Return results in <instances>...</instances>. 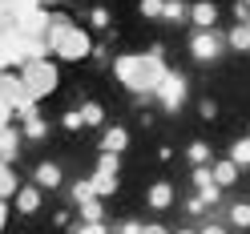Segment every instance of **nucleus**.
<instances>
[{
    "label": "nucleus",
    "mask_w": 250,
    "mask_h": 234,
    "mask_svg": "<svg viewBox=\"0 0 250 234\" xmlns=\"http://www.w3.org/2000/svg\"><path fill=\"white\" fill-rule=\"evenodd\" d=\"M166 69L169 65H166V49L162 44H153L149 53H121V57H113V77L133 93V97L137 93H153Z\"/></svg>",
    "instance_id": "1"
},
{
    "label": "nucleus",
    "mask_w": 250,
    "mask_h": 234,
    "mask_svg": "<svg viewBox=\"0 0 250 234\" xmlns=\"http://www.w3.org/2000/svg\"><path fill=\"white\" fill-rule=\"evenodd\" d=\"M44 49H49L57 61H85L89 49H93V33H85L81 24H73L65 17L49 21L44 28Z\"/></svg>",
    "instance_id": "2"
},
{
    "label": "nucleus",
    "mask_w": 250,
    "mask_h": 234,
    "mask_svg": "<svg viewBox=\"0 0 250 234\" xmlns=\"http://www.w3.org/2000/svg\"><path fill=\"white\" fill-rule=\"evenodd\" d=\"M57 85H61V73H57V65H53L49 57H28L24 65H21V89H24L33 101L57 93Z\"/></svg>",
    "instance_id": "3"
},
{
    "label": "nucleus",
    "mask_w": 250,
    "mask_h": 234,
    "mask_svg": "<svg viewBox=\"0 0 250 234\" xmlns=\"http://www.w3.org/2000/svg\"><path fill=\"white\" fill-rule=\"evenodd\" d=\"M186 49H190V57L198 65H218V57L226 53V41H222V33H214V28H194Z\"/></svg>",
    "instance_id": "4"
},
{
    "label": "nucleus",
    "mask_w": 250,
    "mask_h": 234,
    "mask_svg": "<svg viewBox=\"0 0 250 234\" xmlns=\"http://www.w3.org/2000/svg\"><path fill=\"white\" fill-rule=\"evenodd\" d=\"M186 93H190L186 77H182L178 69H166V73H162V81H158V89H153V97L162 101L166 113H178V109L186 105Z\"/></svg>",
    "instance_id": "5"
},
{
    "label": "nucleus",
    "mask_w": 250,
    "mask_h": 234,
    "mask_svg": "<svg viewBox=\"0 0 250 234\" xmlns=\"http://www.w3.org/2000/svg\"><path fill=\"white\" fill-rule=\"evenodd\" d=\"M186 21H194V28H214L218 24V4H210V0H194L190 12H186Z\"/></svg>",
    "instance_id": "6"
},
{
    "label": "nucleus",
    "mask_w": 250,
    "mask_h": 234,
    "mask_svg": "<svg viewBox=\"0 0 250 234\" xmlns=\"http://www.w3.org/2000/svg\"><path fill=\"white\" fill-rule=\"evenodd\" d=\"M33 182L41 186V190H57V186L65 182V174H61V166H57V162H41V166L33 170Z\"/></svg>",
    "instance_id": "7"
},
{
    "label": "nucleus",
    "mask_w": 250,
    "mask_h": 234,
    "mask_svg": "<svg viewBox=\"0 0 250 234\" xmlns=\"http://www.w3.org/2000/svg\"><path fill=\"white\" fill-rule=\"evenodd\" d=\"M129 149V129H121V126H109L101 133V153H125Z\"/></svg>",
    "instance_id": "8"
},
{
    "label": "nucleus",
    "mask_w": 250,
    "mask_h": 234,
    "mask_svg": "<svg viewBox=\"0 0 250 234\" xmlns=\"http://www.w3.org/2000/svg\"><path fill=\"white\" fill-rule=\"evenodd\" d=\"M12 198H17V210L21 214H37L41 210V186L33 182V186H17V194H12Z\"/></svg>",
    "instance_id": "9"
},
{
    "label": "nucleus",
    "mask_w": 250,
    "mask_h": 234,
    "mask_svg": "<svg viewBox=\"0 0 250 234\" xmlns=\"http://www.w3.org/2000/svg\"><path fill=\"white\" fill-rule=\"evenodd\" d=\"M146 202H149V210H169V206H174V186H169V182H153Z\"/></svg>",
    "instance_id": "10"
},
{
    "label": "nucleus",
    "mask_w": 250,
    "mask_h": 234,
    "mask_svg": "<svg viewBox=\"0 0 250 234\" xmlns=\"http://www.w3.org/2000/svg\"><path fill=\"white\" fill-rule=\"evenodd\" d=\"M222 41H226V49H234V53H250V24H234Z\"/></svg>",
    "instance_id": "11"
},
{
    "label": "nucleus",
    "mask_w": 250,
    "mask_h": 234,
    "mask_svg": "<svg viewBox=\"0 0 250 234\" xmlns=\"http://www.w3.org/2000/svg\"><path fill=\"white\" fill-rule=\"evenodd\" d=\"M210 174H214V182L226 190V186H234V182H238V166L226 158V162H214V166H210Z\"/></svg>",
    "instance_id": "12"
},
{
    "label": "nucleus",
    "mask_w": 250,
    "mask_h": 234,
    "mask_svg": "<svg viewBox=\"0 0 250 234\" xmlns=\"http://www.w3.org/2000/svg\"><path fill=\"white\" fill-rule=\"evenodd\" d=\"M89 182H93V194H97V198H113V194H117V186H121L117 174H93Z\"/></svg>",
    "instance_id": "13"
},
{
    "label": "nucleus",
    "mask_w": 250,
    "mask_h": 234,
    "mask_svg": "<svg viewBox=\"0 0 250 234\" xmlns=\"http://www.w3.org/2000/svg\"><path fill=\"white\" fill-rule=\"evenodd\" d=\"M77 206H81V222H105V198H89Z\"/></svg>",
    "instance_id": "14"
},
{
    "label": "nucleus",
    "mask_w": 250,
    "mask_h": 234,
    "mask_svg": "<svg viewBox=\"0 0 250 234\" xmlns=\"http://www.w3.org/2000/svg\"><path fill=\"white\" fill-rule=\"evenodd\" d=\"M186 12H190V4H186V0H166L162 21H169V24H182V21H186Z\"/></svg>",
    "instance_id": "15"
},
{
    "label": "nucleus",
    "mask_w": 250,
    "mask_h": 234,
    "mask_svg": "<svg viewBox=\"0 0 250 234\" xmlns=\"http://www.w3.org/2000/svg\"><path fill=\"white\" fill-rule=\"evenodd\" d=\"M230 162L238 166V170H242V166H250V133H246V137H238V142L230 146Z\"/></svg>",
    "instance_id": "16"
},
{
    "label": "nucleus",
    "mask_w": 250,
    "mask_h": 234,
    "mask_svg": "<svg viewBox=\"0 0 250 234\" xmlns=\"http://www.w3.org/2000/svg\"><path fill=\"white\" fill-rule=\"evenodd\" d=\"M81 117H85V126H89V129L105 126V109H101L97 101H85V105H81Z\"/></svg>",
    "instance_id": "17"
},
{
    "label": "nucleus",
    "mask_w": 250,
    "mask_h": 234,
    "mask_svg": "<svg viewBox=\"0 0 250 234\" xmlns=\"http://www.w3.org/2000/svg\"><path fill=\"white\" fill-rule=\"evenodd\" d=\"M24 137H28V142H44V137H49L44 117H28V121H24Z\"/></svg>",
    "instance_id": "18"
},
{
    "label": "nucleus",
    "mask_w": 250,
    "mask_h": 234,
    "mask_svg": "<svg viewBox=\"0 0 250 234\" xmlns=\"http://www.w3.org/2000/svg\"><path fill=\"white\" fill-rule=\"evenodd\" d=\"M186 158H190L194 166H210V146L206 142H190L186 146Z\"/></svg>",
    "instance_id": "19"
},
{
    "label": "nucleus",
    "mask_w": 250,
    "mask_h": 234,
    "mask_svg": "<svg viewBox=\"0 0 250 234\" xmlns=\"http://www.w3.org/2000/svg\"><path fill=\"white\" fill-rule=\"evenodd\" d=\"M109 24H113L109 8H105V4H93V8H89V28H97V33H101V28H109Z\"/></svg>",
    "instance_id": "20"
},
{
    "label": "nucleus",
    "mask_w": 250,
    "mask_h": 234,
    "mask_svg": "<svg viewBox=\"0 0 250 234\" xmlns=\"http://www.w3.org/2000/svg\"><path fill=\"white\" fill-rule=\"evenodd\" d=\"M61 126H65L69 133H77V129H85V117H81V109H65V113H61Z\"/></svg>",
    "instance_id": "21"
},
{
    "label": "nucleus",
    "mask_w": 250,
    "mask_h": 234,
    "mask_svg": "<svg viewBox=\"0 0 250 234\" xmlns=\"http://www.w3.org/2000/svg\"><path fill=\"white\" fill-rule=\"evenodd\" d=\"M137 8H142V17H149V21H162L166 0H137Z\"/></svg>",
    "instance_id": "22"
},
{
    "label": "nucleus",
    "mask_w": 250,
    "mask_h": 234,
    "mask_svg": "<svg viewBox=\"0 0 250 234\" xmlns=\"http://www.w3.org/2000/svg\"><path fill=\"white\" fill-rule=\"evenodd\" d=\"M117 170H121V153H101L97 174H117Z\"/></svg>",
    "instance_id": "23"
},
{
    "label": "nucleus",
    "mask_w": 250,
    "mask_h": 234,
    "mask_svg": "<svg viewBox=\"0 0 250 234\" xmlns=\"http://www.w3.org/2000/svg\"><path fill=\"white\" fill-rule=\"evenodd\" d=\"M4 194H17V178H12V170L0 162V198H4Z\"/></svg>",
    "instance_id": "24"
},
{
    "label": "nucleus",
    "mask_w": 250,
    "mask_h": 234,
    "mask_svg": "<svg viewBox=\"0 0 250 234\" xmlns=\"http://www.w3.org/2000/svg\"><path fill=\"white\" fill-rule=\"evenodd\" d=\"M190 178H194V190H202V186H218L214 174H210V166H194V174H190Z\"/></svg>",
    "instance_id": "25"
},
{
    "label": "nucleus",
    "mask_w": 250,
    "mask_h": 234,
    "mask_svg": "<svg viewBox=\"0 0 250 234\" xmlns=\"http://www.w3.org/2000/svg\"><path fill=\"white\" fill-rule=\"evenodd\" d=\"M230 222L234 226H250V202H238V206L230 210Z\"/></svg>",
    "instance_id": "26"
},
{
    "label": "nucleus",
    "mask_w": 250,
    "mask_h": 234,
    "mask_svg": "<svg viewBox=\"0 0 250 234\" xmlns=\"http://www.w3.org/2000/svg\"><path fill=\"white\" fill-rule=\"evenodd\" d=\"M73 198H77V202H89V198H97V194H93V182H73Z\"/></svg>",
    "instance_id": "27"
},
{
    "label": "nucleus",
    "mask_w": 250,
    "mask_h": 234,
    "mask_svg": "<svg viewBox=\"0 0 250 234\" xmlns=\"http://www.w3.org/2000/svg\"><path fill=\"white\" fill-rule=\"evenodd\" d=\"M198 113L206 117V121H214V117H218V101H214V97H202V101H198Z\"/></svg>",
    "instance_id": "28"
},
{
    "label": "nucleus",
    "mask_w": 250,
    "mask_h": 234,
    "mask_svg": "<svg viewBox=\"0 0 250 234\" xmlns=\"http://www.w3.org/2000/svg\"><path fill=\"white\" fill-rule=\"evenodd\" d=\"M198 198L206 202V206H214V202L222 198V186H202V190H198Z\"/></svg>",
    "instance_id": "29"
},
{
    "label": "nucleus",
    "mask_w": 250,
    "mask_h": 234,
    "mask_svg": "<svg viewBox=\"0 0 250 234\" xmlns=\"http://www.w3.org/2000/svg\"><path fill=\"white\" fill-rule=\"evenodd\" d=\"M73 234H105V222H81Z\"/></svg>",
    "instance_id": "30"
},
{
    "label": "nucleus",
    "mask_w": 250,
    "mask_h": 234,
    "mask_svg": "<svg viewBox=\"0 0 250 234\" xmlns=\"http://www.w3.org/2000/svg\"><path fill=\"white\" fill-rule=\"evenodd\" d=\"M234 17H238V24H250V4H242V0H234Z\"/></svg>",
    "instance_id": "31"
},
{
    "label": "nucleus",
    "mask_w": 250,
    "mask_h": 234,
    "mask_svg": "<svg viewBox=\"0 0 250 234\" xmlns=\"http://www.w3.org/2000/svg\"><path fill=\"white\" fill-rule=\"evenodd\" d=\"M142 226H146V222H133V218H129V222L117 226V234H142Z\"/></svg>",
    "instance_id": "32"
},
{
    "label": "nucleus",
    "mask_w": 250,
    "mask_h": 234,
    "mask_svg": "<svg viewBox=\"0 0 250 234\" xmlns=\"http://www.w3.org/2000/svg\"><path fill=\"white\" fill-rule=\"evenodd\" d=\"M142 234H169V226H162V222H146Z\"/></svg>",
    "instance_id": "33"
},
{
    "label": "nucleus",
    "mask_w": 250,
    "mask_h": 234,
    "mask_svg": "<svg viewBox=\"0 0 250 234\" xmlns=\"http://www.w3.org/2000/svg\"><path fill=\"white\" fill-rule=\"evenodd\" d=\"M186 210H190V214H202V210H210V206H206L202 198H190V202H186Z\"/></svg>",
    "instance_id": "34"
},
{
    "label": "nucleus",
    "mask_w": 250,
    "mask_h": 234,
    "mask_svg": "<svg viewBox=\"0 0 250 234\" xmlns=\"http://www.w3.org/2000/svg\"><path fill=\"white\" fill-rule=\"evenodd\" d=\"M4 222H8V206L0 202V230H4Z\"/></svg>",
    "instance_id": "35"
},
{
    "label": "nucleus",
    "mask_w": 250,
    "mask_h": 234,
    "mask_svg": "<svg viewBox=\"0 0 250 234\" xmlns=\"http://www.w3.org/2000/svg\"><path fill=\"white\" fill-rule=\"evenodd\" d=\"M202 234H226L222 226H202Z\"/></svg>",
    "instance_id": "36"
},
{
    "label": "nucleus",
    "mask_w": 250,
    "mask_h": 234,
    "mask_svg": "<svg viewBox=\"0 0 250 234\" xmlns=\"http://www.w3.org/2000/svg\"><path fill=\"white\" fill-rule=\"evenodd\" d=\"M41 4H69V0H41Z\"/></svg>",
    "instance_id": "37"
},
{
    "label": "nucleus",
    "mask_w": 250,
    "mask_h": 234,
    "mask_svg": "<svg viewBox=\"0 0 250 234\" xmlns=\"http://www.w3.org/2000/svg\"><path fill=\"white\" fill-rule=\"evenodd\" d=\"M178 234H198V230H178Z\"/></svg>",
    "instance_id": "38"
},
{
    "label": "nucleus",
    "mask_w": 250,
    "mask_h": 234,
    "mask_svg": "<svg viewBox=\"0 0 250 234\" xmlns=\"http://www.w3.org/2000/svg\"><path fill=\"white\" fill-rule=\"evenodd\" d=\"M242 4H250V0H242Z\"/></svg>",
    "instance_id": "39"
}]
</instances>
